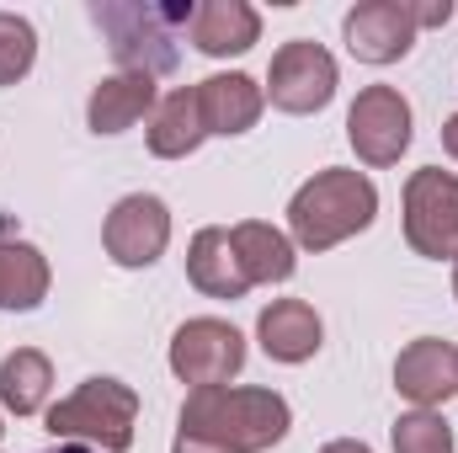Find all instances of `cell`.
<instances>
[{"label":"cell","mask_w":458,"mask_h":453,"mask_svg":"<svg viewBox=\"0 0 458 453\" xmlns=\"http://www.w3.org/2000/svg\"><path fill=\"white\" fill-rule=\"evenodd\" d=\"M443 150H448V155L458 160V113L448 117V123H443Z\"/></svg>","instance_id":"484cf974"},{"label":"cell","mask_w":458,"mask_h":453,"mask_svg":"<svg viewBox=\"0 0 458 453\" xmlns=\"http://www.w3.org/2000/svg\"><path fill=\"white\" fill-rule=\"evenodd\" d=\"M320 453H373L368 443H357V438H336V443H326Z\"/></svg>","instance_id":"d4e9b609"},{"label":"cell","mask_w":458,"mask_h":453,"mask_svg":"<svg viewBox=\"0 0 458 453\" xmlns=\"http://www.w3.org/2000/svg\"><path fill=\"white\" fill-rule=\"evenodd\" d=\"M38 59V32L27 16H11L0 11V86H16Z\"/></svg>","instance_id":"44dd1931"},{"label":"cell","mask_w":458,"mask_h":453,"mask_svg":"<svg viewBox=\"0 0 458 453\" xmlns=\"http://www.w3.org/2000/svg\"><path fill=\"white\" fill-rule=\"evenodd\" d=\"M187 32L208 59H229V54H245L261 38V16L245 0H208V5H198Z\"/></svg>","instance_id":"9a60e30c"},{"label":"cell","mask_w":458,"mask_h":453,"mask_svg":"<svg viewBox=\"0 0 458 453\" xmlns=\"http://www.w3.org/2000/svg\"><path fill=\"white\" fill-rule=\"evenodd\" d=\"M0 432H5V427H0Z\"/></svg>","instance_id":"f1b7e54d"},{"label":"cell","mask_w":458,"mask_h":453,"mask_svg":"<svg viewBox=\"0 0 458 453\" xmlns=\"http://www.w3.org/2000/svg\"><path fill=\"white\" fill-rule=\"evenodd\" d=\"M267 97L277 113H320L336 97V59L310 38L283 43L272 54V70H267Z\"/></svg>","instance_id":"8992f818"},{"label":"cell","mask_w":458,"mask_h":453,"mask_svg":"<svg viewBox=\"0 0 458 453\" xmlns=\"http://www.w3.org/2000/svg\"><path fill=\"white\" fill-rule=\"evenodd\" d=\"M182 432L225 453H267L288 438V400L272 389H192L182 406Z\"/></svg>","instance_id":"6da1fadb"},{"label":"cell","mask_w":458,"mask_h":453,"mask_svg":"<svg viewBox=\"0 0 458 453\" xmlns=\"http://www.w3.org/2000/svg\"><path fill=\"white\" fill-rule=\"evenodd\" d=\"M198 5L176 0V5H155V0H97L91 21L107 32L113 59L123 75H171L176 70V27H192Z\"/></svg>","instance_id":"7a4b0ae2"},{"label":"cell","mask_w":458,"mask_h":453,"mask_svg":"<svg viewBox=\"0 0 458 453\" xmlns=\"http://www.w3.org/2000/svg\"><path fill=\"white\" fill-rule=\"evenodd\" d=\"M342 32H346L352 59H362V64H394L416 43L411 0H362V5L346 11Z\"/></svg>","instance_id":"9c48e42d"},{"label":"cell","mask_w":458,"mask_h":453,"mask_svg":"<svg viewBox=\"0 0 458 453\" xmlns=\"http://www.w3.org/2000/svg\"><path fill=\"white\" fill-rule=\"evenodd\" d=\"M192 91H198V113H203L208 133H225L229 139V133L256 128V117H261V86L250 75H208Z\"/></svg>","instance_id":"5bb4252c"},{"label":"cell","mask_w":458,"mask_h":453,"mask_svg":"<svg viewBox=\"0 0 458 453\" xmlns=\"http://www.w3.org/2000/svg\"><path fill=\"white\" fill-rule=\"evenodd\" d=\"M48 294V261L27 240H0V310H38Z\"/></svg>","instance_id":"ffe728a7"},{"label":"cell","mask_w":458,"mask_h":453,"mask_svg":"<svg viewBox=\"0 0 458 453\" xmlns=\"http://www.w3.org/2000/svg\"><path fill=\"white\" fill-rule=\"evenodd\" d=\"M373 214H378V192H373V182L362 176V171H320V176H310L299 192H293V203H288V229H293V240L304 245V251H331V245H342L352 240L357 229L373 225Z\"/></svg>","instance_id":"3957f363"},{"label":"cell","mask_w":458,"mask_h":453,"mask_svg":"<svg viewBox=\"0 0 458 453\" xmlns=\"http://www.w3.org/2000/svg\"><path fill=\"white\" fill-rule=\"evenodd\" d=\"M405 240L416 256L458 261V176L454 171H416L405 182Z\"/></svg>","instance_id":"5b68a950"},{"label":"cell","mask_w":458,"mask_h":453,"mask_svg":"<svg viewBox=\"0 0 458 453\" xmlns=\"http://www.w3.org/2000/svg\"><path fill=\"white\" fill-rule=\"evenodd\" d=\"M394 389L405 400H416L421 411L448 406L458 395V346H448V341H437V337L411 341L394 357Z\"/></svg>","instance_id":"8fae6325"},{"label":"cell","mask_w":458,"mask_h":453,"mask_svg":"<svg viewBox=\"0 0 458 453\" xmlns=\"http://www.w3.org/2000/svg\"><path fill=\"white\" fill-rule=\"evenodd\" d=\"M245 368V337L229 321H187L171 337V373L192 389H219Z\"/></svg>","instance_id":"52a82bcc"},{"label":"cell","mask_w":458,"mask_h":453,"mask_svg":"<svg viewBox=\"0 0 458 453\" xmlns=\"http://www.w3.org/2000/svg\"><path fill=\"white\" fill-rule=\"evenodd\" d=\"M133 422H139V395L123 379H86L70 400L48 406V432L54 438L97 453L133 449Z\"/></svg>","instance_id":"277c9868"},{"label":"cell","mask_w":458,"mask_h":453,"mask_svg":"<svg viewBox=\"0 0 458 453\" xmlns=\"http://www.w3.org/2000/svg\"><path fill=\"white\" fill-rule=\"evenodd\" d=\"M203 139H208V128H203V113H198V91H171L149 117V150L160 160H182Z\"/></svg>","instance_id":"d6986e66"},{"label":"cell","mask_w":458,"mask_h":453,"mask_svg":"<svg viewBox=\"0 0 458 453\" xmlns=\"http://www.w3.org/2000/svg\"><path fill=\"white\" fill-rule=\"evenodd\" d=\"M48 453H97V449H81V443H59V449H48Z\"/></svg>","instance_id":"4316f807"},{"label":"cell","mask_w":458,"mask_h":453,"mask_svg":"<svg viewBox=\"0 0 458 453\" xmlns=\"http://www.w3.org/2000/svg\"><path fill=\"white\" fill-rule=\"evenodd\" d=\"M171 453H225V449H214V443H198V438L176 432V449H171Z\"/></svg>","instance_id":"cb8c5ba5"},{"label":"cell","mask_w":458,"mask_h":453,"mask_svg":"<svg viewBox=\"0 0 458 453\" xmlns=\"http://www.w3.org/2000/svg\"><path fill=\"white\" fill-rule=\"evenodd\" d=\"M346 139L362 166H394L411 144V102L394 86L357 91V102L346 113Z\"/></svg>","instance_id":"ba28073f"},{"label":"cell","mask_w":458,"mask_h":453,"mask_svg":"<svg viewBox=\"0 0 458 453\" xmlns=\"http://www.w3.org/2000/svg\"><path fill=\"white\" fill-rule=\"evenodd\" d=\"M256 337H261V352H267V357H277V363H304V357L320 352L326 326H320V315H315L304 299H277V304L261 310Z\"/></svg>","instance_id":"4fadbf2b"},{"label":"cell","mask_w":458,"mask_h":453,"mask_svg":"<svg viewBox=\"0 0 458 453\" xmlns=\"http://www.w3.org/2000/svg\"><path fill=\"white\" fill-rule=\"evenodd\" d=\"M229 240H234L250 283H288L293 278V240L283 229L261 225V219H245V225L229 229Z\"/></svg>","instance_id":"ac0fdd59"},{"label":"cell","mask_w":458,"mask_h":453,"mask_svg":"<svg viewBox=\"0 0 458 453\" xmlns=\"http://www.w3.org/2000/svg\"><path fill=\"white\" fill-rule=\"evenodd\" d=\"M187 278H192V288L208 294V299H240V294L250 288L245 261H240L229 229H219V225H208V229L192 235V245H187Z\"/></svg>","instance_id":"7c38bea8"},{"label":"cell","mask_w":458,"mask_h":453,"mask_svg":"<svg viewBox=\"0 0 458 453\" xmlns=\"http://www.w3.org/2000/svg\"><path fill=\"white\" fill-rule=\"evenodd\" d=\"M411 16H416V32L421 27H443L454 16V0H411Z\"/></svg>","instance_id":"603a6c76"},{"label":"cell","mask_w":458,"mask_h":453,"mask_svg":"<svg viewBox=\"0 0 458 453\" xmlns=\"http://www.w3.org/2000/svg\"><path fill=\"white\" fill-rule=\"evenodd\" d=\"M394 453H454V432L437 411H411L394 422Z\"/></svg>","instance_id":"7402d4cb"},{"label":"cell","mask_w":458,"mask_h":453,"mask_svg":"<svg viewBox=\"0 0 458 453\" xmlns=\"http://www.w3.org/2000/svg\"><path fill=\"white\" fill-rule=\"evenodd\" d=\"M102 240H107V256H113L117 267H149L171 245V214H165L160 198L133 192V198H123L113 214H107Z\"/></svg>","instance_id":"30bf717a"},{"label":"cell","mask_w":458,"mask_h":453,"mask_svg":"<svg viewBox=\"0 0 458 453\" xmlns=\"http://www.w3.org/2000/svg\"><path fill=\"white\" fill-rule=\"evenodd\" d=\"M454 299H458V267H454Z\"/></svg>","instance_id":"83f0119b"},{"label":"cell","mask_w":458,"mask_h":453,"mask_svg":"<svg viewBox=\"0 0 458 453\" xmlns=\"http://www.w3.org/2000/svg\"><path fill=\"white\" fill-rule=\"evenodd\" d=\"M48 389H54V363L38 352V346H16L0 357V406L11 416H32L48 406Z\"/></svg>","instance_id":"2e32d148"},{"label":"cell","mask_w":458,"mask_h":453,"mask_svg":"<svg viewBox=\"0 0 458 453\" xmlns=\"http://www.w3.org/2000/svg\"><path fill=\"white\" fill-rule=\"evenodd\" d=\"M149 107H155V81H149V75H123V70H117L113 81H102V86L91 91L86 117H91L97 133H123V128H133Z\"/></svg>","instance_id":"e0dca14e"}]
</instances>
